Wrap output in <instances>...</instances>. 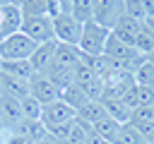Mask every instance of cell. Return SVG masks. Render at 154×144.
<instances>
[{"instance_id": "6da1fadb", "label": "cell", "mask_w": 154, "mask_h": 144, "mask_svg": "<svg viewBox=\"0 0 154 144\" xmlns=\"http://www.w3.org/2000/svg\"><path fill=\"white\" fill-rule=\"evenodd\" d=\"M108 29H103L101 24H96L94 19L82 24V36H79V53L82 55H89V58H96V55H103V46L108 41Z\"/></svg>"}, {"instance_id": "7a4b0ae2", "label": "cell", "mask_w": 154, "mask_h": 144, "mask_svg": "<svg viewBox=\"0 0 154 144\" xmlns=\"http://www.w3.org/2000/svg\"><path fill=\"white\" fill-rule=\"evenodd\" d=\"M19 31L26 34L36 46H38V43L55 41V38H53V17H51V14H22Z\"/></svg>"}, {"instance_id": "3957f363", "label": "cell", "mask_w": 154, "mask_h": 144, "mask_svg": "<svg viewBox=\"0 0 154 144\" xmlns=\"http://www.w3.org/2000/svg\"><path fill=\"white\" fill-rule=\"evenodd\" d=\"M34 50H36V43L22 31H14L0 41V58L2 60H29Z\"/></svg>"}, {"instance_id": "277c9868", "label": "cell", "mask_w": 154, "mask_h": 144, "mask_svg": "<svg viewBox=\"0 0 154 144\" xmlns=\"http://www.w3.org/2000/svg\"><path fill=\"white\" fill-rule=\"evenodd\" d=\"M79 36H82V24L72 14H55L53 17V38L58 43L77 46Z\"/></svg>"}, {"instance_id": "5b68a950", "label": "cell", "mask_w": 154, "mask_h": 144, "mask_svg": "<svg viewBox=\"0 0 154 144\" xmlns=\"http://www.w3.org/2000/svg\"><path fill=\"white\" fill-rule=\"evenodd\" d=\"M125 14V0H96L94 5V22L101 24L103 29H113L118 24V19Z\"/></svg>"}, {"instance_id": "8992f818", "label": "cell", "mask_w": 154, "mask_h": 144, "mask_svg": "<svg viewBox=\"0 0 154 144\" xmlns=\"http://www.w3.org/2000/svg\"><path fill=\"white\" fill-rule=\"evenodd\" d=\"M75 118H77V110L70 108L63 98H55V101L46 103L43 110H41V122L46 127H51V125H65V122H72Z\"/></svg>"}, {"instance_id": "52a82bcc", "label": "cell", "mask_w": 154, "mask_h": 144, "mask_svg": "<svg viewBox=\"0 0 154 144\" xmlns=\"http://www.w3.org/2000/svg\"><path fill=\"white\" fill-rule=\"evenodd\" d=\"M29 96H34L41 106H46V103H51V101L60 98V91H58V86H55L46 74L34 72V74H31V79H29Z\"/></svg>"}, {"instance_id": "ba28073f", "label": "cell", "mask_w": 154, "mask_h": 144, "mask_svg": "<svg viewBox=\"0 0 154 144\" xmlns=\"http://www.w3.org/2000/svg\"><path fill=\"white\" fill-rule=\"evenodd\" d=\"M55 48H58V41H48V43H38L36 50L31 53L29 62L34 67V72L43 74L51 65H53V58H55Z\"/></svg>"}, {"instance_id": "9c48e42d", "label": "cell", "mask_w": 154, "mask_h": 144, "mask_svg": "<svg viewBox=\"0 0 154 144\" xmlns=\"http://www.w3.org/2000/svg\"><path fill=\"white\" fill-rule=\"evenodd\" d=\"M19 120H24V118H22L19 101L12 98V96H2V94H0V125H2V130H5V132L12 130Z\"/></svg>"}, {"instance_id": "30bf717a", "label": "cell", "mask_w": 154, "mask_h": 144, "mask_svg": "<svg viewBox=\"0 0 154 144\" xmlns=\"http://www.w3.org/2000/svg\"><path fill=\"white\" fill-rule=\"evenodd\" d=\"M142 29H144V26H142V22H137V19H132V17H128V14H123V17L118 19V24L111 29V34H113L116 38H120L123 43L132 46V43H135V38H137V34H140Z\"/></svg>"}, {"instance_id": "8fae6325", "label": "cell", "mask_w": 154, "mask_h": 144, "mask_svg": "<svg viewBox=\"0 0 154 144\" xmlns=\"http://www.w3.org/2000/svg\"><path fill=\"white\" fill-rule=\"evenodd\" d=\"M0 94L22 101L24 96H29V79H19V77L0 72Z\"/></svg>"}, {"instance_id": "7c38bea8", "label": "cell", "mask_w": 154, "mask_h": 144, "mask_svg": "<svg viewBox=\"0 0 154 144\" xmlns=\"http://www.w3.org/2000/svg\"><path fill=\"white\" fill-rule=\"evenodd\" d=\"M19 24H22V10L17 5H2L0 7V36H10L14 31H19ZM0 38V41H2Z\"/></svg>"}, {"instance_id": "4fadbf2b", "label": "cell", "mask_w": 154, "mask_h": 144, "mask_svg": "<svg viewBox=\"0 0 154 144\" xmlns=\"http://www.w3.org/2000/svg\"><path fill=\"white\" fill-rule=\"evenodd\" d=\"M7 132H10V130H7ZM12 132H19V134L29 137L34 144H38V142H43V139L48 137V130H46V125H43L41 120H19V122L12 127Z\"/></svg>"}, {"instance_id": "5bb4252c", "label": "cell", "mask_w": 154, "mask_h": 144, "mask_svg": "<svg viewBox=\"0 0 154 144\" xmlns=\"http://www.w3.org/2000/svg\"><path fill=\"white\" fill-rule=\"evenodd\" d=\"M82 53L77 46H67V43H58L55 48V58H53V65L58 67H65V70H75V65L79 62Z\"/></svg>"}, {"instance_id": "9a60e30c", "label": "cell", "mask_w": 154, "mask_h": 144, "mask_svg": "<svg viewBox=\"0 0 154 144\" xmlns=\"http://www.w3.org/2000/svg\"><path fill=\"white\" fill-rule=\"evenodd\" d=\"M0 72L12 74V77H19V79H31L34 67H31L29 60H2L0 62Z\"/></svg>"}, {"instance_id": "2e32d148", "label": "cell", "mask_w": 154, "mask_h": 144, "mask_svg": "<svg viewBox=\"0 0 154 144\" xmlns=\"http://www.w3.org/2000/svg\"><path fill=\"white\" fill-rule=\"evenodd\" d=\"M101 103H103V108H106V113L116 120V122H120V125H125V122H130V115H132V110L120 101V98H101Z\"/></svg>"}, {"instance_id": "e0dca14e", "label": "cell", "mask_w": 154, "mask_h": 144, "mask_svg": "<svg viewBox=\"0 0 154 144\" xmlns=\"http://www.w3.org/2000/svg\"><path fill=\"white\" fill-rule=\"evenodd\" d=\"M106 115H108V113H106V108H103L101 101H89L87 106H82V108L77 110V118L84 120V122H89L91 127H94L99 120H103Z\"/></svg>"}, {"instance_id": "ac0fdd59", "label": "cell", "mask_w": 154, "mask_h": 144, "mask_svg": "<svg viewBox=\"0 0 154 144\" xmlns=\"http://www.w3.org/2000/svg\"><path fill=\"white\" fill-rule=\"evenodd\" d=\"M113 144H152V142H149V139H144V137H142V132H140L135 125L125 122V125H120V127H118V134H116Z\"/></svg>"}, {"instance_id": "d6986e66", "label": "cell", "mask_w": 154, "mask_h": 144, "mask_svg": "<svg viewBox=\"0 0 154 144\" xmlns=\"http://www.w3.org/2000/svg\"><path fill=\"white\" fill-rule=\"evenodd\" d=\"M60 98H63L70 108H75V110H79L82 106H87V103H89L87 94H84V91H82V86H79V84H75V82L60 91Z\"/></svg>"}, {"instance_id": "ffe728a7", "label": "cell", "mask_w": 154, "mask_h": 144, "mask_svg": "<svg viewBox=\"0 0 154 144\" xmlns=\"http://www.w3.org/2000/svg\"><path fill=\"white\" fill-rule=\"evenodd\" d=\"M94 5H96V0H72V12L70 14L79 24H87L94 17Z\"/></svg>"}, {"instance_id": "44dd1931", "label": "cell", "mask_w": 154, "mask_h": 144, "mask_svg": "<svg viewBox=\"0 0 154 144\" xmlns=\"http://www.w3.org/2000/svg\"><path fill=\"white\" fill-rule=\"evenodd\" d=\"M19 108H22V118H24V120H41L43 106H41L34 96H24V98L19 101Z\"/></svg>"}, {"instance_id": "7402d4cb", "label": "cell", "mask_w": 154, "mask_h": 144, "mask_svg": "<svg viewBox=\"0 0 154 144\" xmlns=\"http://www.w3.org/2000/svg\"><path fill=\"white\" fill-rule=\"evenodd\" d=\"M130 125H135V127L154 125V106H137L130 115Z\"/></svg>"}, {"instance_id": "603a6c76", "label": "cell", "mask_w": 154, "mask_h": 144, "mask_svg": "<svg viewBox=\"0 0 154 144\" xmlns=\"http://www.w3.org/2000/svg\"><path fill=\"white\" fill-rule=\"evenodd\" d=\"M118 127H120V122H116L111 115H106L103 120H99V122L94 125V130H96L103 139H108L111 144H113V139H116V134H118Z\"/></svg>"}, {"instance_id": "cb8c5ba5", "label": "cell", "mask_w": 154, "mask_h": 144, "mask_svg": "<svg viewBox=\"0 0 154 144\" xmlns=\"http://www.w3.org/2000/svg\"><path fill=\"white\" fill-rule=\"evenodd\" d=\"M142 26H144V24H142ZM132 46H135V50H137L140 55H147V53L152 50V46H154V36H152L147 29H142V31L137 34V38H135Z\"/></svg>"}, {"instance_id": "d4e9b609", "label": "cell", "mask_w": 154, "mask_h": 144, "mask_svg": "<svg viewBox=\"0 0 154 144\" xmlns=\"http://www.w3.org/2000/svg\"><path fill=\"white\" fill-rule=\"evenodd\" d=\"M135 96H137V106H154V86L135 84Z\"/></svg>"}, {"instance_id": "484cf974", "label": "cell", "mask_w": 154, "mask_h": 144, "mask_svg": "<svg viewBox=\"0 0 154 144\" xmlns=\"http://www.w3.org/2000/svg\"><path fill=\"white\" fill-rule=\"evenodd\" d=\"M125 14L137 19V22H144L147 19V12H144V5L142 0H125Z\"/></svg>"}, {"instance_id": "4316f807", "label": "cell", "mask_w": 154, "mask_h": 144, "mask_svg": "<svg viewBox=\"0 0 154 144\" xmlns=\"http://www.w3.org/2000/svg\"><path fill=\"white\" fill-rule=\"evenodd\" d=\"M135 84H147V86H154V65H152V62H144V65L135 72Z\"/></svg>"}, {"instance_id": "83f0119b", "label": "cell", "mask_w": 154, "mask_h": 144, "mask_svg": "<svg viewBox=\"0 0 154 144\" xmlns=\"http://www.w3.org/2000/svg\"><path fill=\"white\" fill-rule=\"evenodd\" d=\"M2 144H34L29 137H24V134H19V132H5V139H2Z\"/></svg>"}, {"instance_id": "f1b7e54d", "label": "cell", "mask_w": 154, "mask_h": 144, "mask_svg": "<svg viewBox=\"0 0 154 144\" xmlns=\"http://www.w3.org/2000/svg\"><path fill=\"white\" fill-rule=\"evenodd\" d=\"M84 144H111V142H108V139H103V137H101V134H99V132H96V130L91 127V130H87Z\"/></svg>"}, {"instance_id": "f546056e", "label": "cell", "mask_w": 154, "mask_h": 144, "mask_svg": "<svg viewBox=\"0 0 154 144\" xmlns=\"http://www.w3.org/2000/svg\"><path fill=\"white\" fill-rule=\"evenodd\" d=\"M142 5H144L147 17H154V0H142Z\"/></svg>"}, {"instance_id": "4dcf8cb0", "label": "cell", "mask_w": 154, "mask_h": 144, "mask_svg": "<svg viewBox=\"0 0 154 144\" xmlns=\"http://www.w3.org/2000/svg\"><path fill=\"white\" fill-rule=\"evenodd\" d=\"M142 24H144V29H147V31H149V34L154 36V17H147V19L142 22Z\"/></svg>"}, {"instance_id": "1f68e13d", "label": "cell", "mask_w": 154, "mask_h": 144, "mask_svg": "<svg viewBox=\"0 0 154 144\" xmlns=\"http://www.w3.org/2000/svg\"><path fill=\"white\" fill-rule=\"evenodd\" d=\"M144 58H147V62H152V65H154V46H152V50H149Z\"/></svg>"}, {"instance_id": "d6a6232c", "label": "cell", "mask_w": 154, "mask_h": 144, "mask_svg": "<svg viewBox=\"0 0 154 144\" xmlns=\"http://www.w3.org/2000/svg\"><path fill=\"white\" fill-rule=\"evenodd\" d=\"M38 144H58V142H53L51 137H46V139H43V142H38Z\"/></svg>"}, {"instance_id": "836d02e7", "label": "cell", "mask_w": 154, "mask_h": 144, "mask_svg": "<svg viewBox=\"0 0 154 144\" xmlns=\"http://www.w3.org/2000/svg\"><path fill=\"white\" fill-rule=\"evenodd\" d=\"M2 139H5V130H0V144H2Z\"/></svg>"}, {"instance_id": "e575fe53", "label": "cell", "mask_w": 154, "mask_h": 144, "mask_svg": "<svg viewBox=\"0 0 154 144\" xmlns=\"http://www.w3.org/2000/svg\"><path fill=\"white\" fill-rule=\"evenodd\" d=\"M2 5H7V0H0V7H2Z\"/></svg>"}, {"instance_id": "d590c367", "label": "cell", "mask_w": 154, "mask_h": 144, "mask_svg": "<svg viewBox=\"0 0 154 144\" xmlns=\"http://www.w3.org/2000/svg\"><path fill=\"white\" fill-rule=\"evenodd\" d=\"M38 2H48V0H38Z\"/></svg>"}, {"instance_id": "8d00e7d4", "label": "cell", "mask_w": 154, "mask_h": 144, "mask_svg": "<svg viewBox=\"0 0 154 144\" xmlns=\"http://www.w3.org/2000/svg\"><path fill=\"white\" fill-rule=\"evenodd\" d=\"M152 144H154V134H152Z\"/></svg>"}, {"instance_id": "74e56055", "label": "cell", "mask_w": 154, "mask_h": 144, "mask_svg": "<svg viewBox=\"0 0 154 144\" xmlns=\"http://www.w3.org/2000/svg\"><path fill=\"white\" fill-rule=\"evenodd\" d=\"M0 62H2V58H0Z\"/></svg>"}, {"instance_id": "f35d334b", "label": "cell", "mask_w": 154, "mask_h": 144, "mask_svg": "<svg viewBox=\"0 0 154 144\" xmlns=\"http://www.w3.org/2000/svg\"><path fill=\"white\" fill-rule=\"evenodd\" d=\"M0 130H2V125H0Z\"/></svg>"}, {"instance_id": "ab89813d", "label": "cell", "mask_w": 154, "mask_h": 144, "mask_svg": "<svg viewBox=\"0 0 154 144\" xmlns=\"http://www.w3.org/2000/svg\"><path fill=\"white\" fill-rule=\"evenodd\" d=\"M0 38H2V36H0Z\"/></svg>"}]
</instances>
